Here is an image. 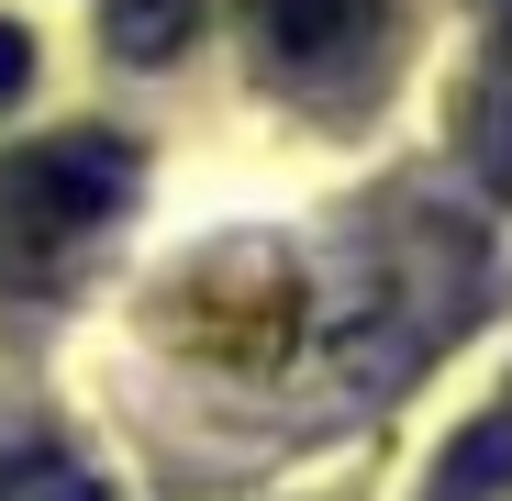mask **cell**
Here are the masks:
<instances>
[{
	"label": "cell",
	"mask_w": 512,
	"mask_h": 501,
	"mask_svg": "<svg viewBox=\"0 0 512 501\" xmlns=\"http://www.w3.org/2000/svg\"><path fill=\"white\" fill-rule=\"evenodd\" d=\"M401 45V0H256V78L290 101H368Z\"/></svg>",
	"instance_id": "7a4b0ae2"
},
{
	"label": "cell",
	"mask_w": 512,
	"mask_h": 501,
	"mask_svg": "<svg viewBox=\"0 0 512 501\" xmlns=\"http://www.w3.org/2000/svg\"><path fill=\"white\" fill-rule=\"evenodd\" d=\"M134 201V145L112 134H56L0 167V290H67L78 257L123 223Z\"/></svg>",
	"instance_id": "6da1fadb"
},
{
	"label": "cell",
	"mask_w": 512,
	"mask_h": 501,
	"mask_svg": "<svg viewBox=\"0 0 512 501\" xmlns=\"http://www.w3.org/2000/svg\"><path fill=\"white\" fill-rule=\"evenodd\" d=\"M0 501H112L90 468H56V457H34V468H12L0 479Z\"/></svg>",
	"instance_id": "5b68a950"
},
{
	"label": "cell",
	"mask_w": 512,
	"mask_h": 501,
	"mask_svg": "<svg viewBox=\"0 0 512 501\" xmlns=\"http://www.w3.org/2000/svg\"><path fill=\"white\" fill-rule=\"evenodd\" d=\"M479 145L512 167V0H479Z\"/></svg>",
	"instance_id": "3957f363"
},
{
	"label": "cell",
	"mask_w": 512,
	"mask_h": 501,
	"mask_svg": "<svg viewBox=\"0 0 512 501\" xmlns=\"http://www.w3.org/2000/svg\"><path fill=\"white\" fill-rule=\"evenodd\" d=\"M23 78H34V45H23L12 23H0V101H12V90H23Z\"/></svg>",
	"instance_id": "8992f818"
},
{
	"label": "cell",
	"mask_w": 512,
	"mask_h": 501,
	"mask_svg": "<svg viewBox=\"0 0 512 501\" xmlns=\"http://www.w3.org/2000/svg\"><path fill=\"white\" fill-rule=\"evenodd\" d=\"M190 12H201V0H112V45L156 56V45H179V34H190Z\"/></svg>",
	"instance_id": "277c9868"
}]
</instances>
